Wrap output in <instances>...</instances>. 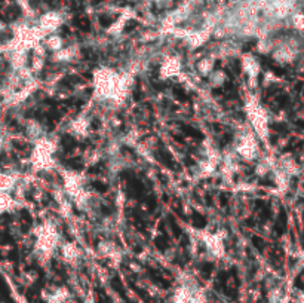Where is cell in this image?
Returning a JSON list of instances; mask_svg holds the SVG:
<instances>
[{
  "mask_svg": "<svg viewBox=\"0 0 304 303\" xmlns=\"http://www.w3.org/2000/svg\"><path fill=\"white\" fill-rule=\"evenodd\" d=\"M132 17V14H131V11H125L117 21H114L113 24L110 25V28H109V33L110 35H119L122 30H123V27H125V24L128 22V19Z\"/></svg>",
  "mask_w": 304,
  "mask_h": 303,
  "instance_id": "obj_16",
  "label": "cell"
},
{
  "mask_svg": "<svg viewBox=\"0 0 304 303\" xmlns=\"http://www.w3.org/2000/svg\"><path fill=\"white\" fill-rule=\"evenodd\" d=\"M45 46H46L48 49L57 52L61 48H64V43H62V39L59 38L58 35L52 33V35H48L46 39H45Z\"/></svg>",
  "mask_w": 304,
  "mask_h": 303,
  "instance_id": "obj_19",
  "label": "cell"
},
{
  "mask_svg": "<svg viewBox=\"0 0 304 303\" xmlns=\"http://www.w3.org/2000/svg\"><path fill=\"white\" fill-rule=\"evenodd\" d=\"M57 150V143L51 138L40 137L35 143V149L31 152L30 162L35 171H48L55 165L54 155Z\"/></svg>",
  "mask_w": 304,
  "mask_h": 303,
  "instance_id": "obj_2",
  "label": "cell"
},
{
  "mask_svg": "<svg viewBox=\"0 0 304 303\" xmlns=\"http://www.w3.org/2000/svg\"><path fill=\"white\" fill-rule=\"evenodd\" d=\"M258 150H260V146H258L257 137L252 133L244 134L236 144V153L245 161H254L258 156Z\"/></svg>",
  "mask_w": 304,
  "mask_h": 303,
  "instance_id": "obj_6",
  "label": "cell"
},
{
  "mask_svg": "<svg viewBox=\"0 0 304 303\" xmlns=\"http://www.w3.org/2000/svg\"><path fill=\"white\" fill-rule=\"evenodd\" d=\"M17 207H18V202L8 192H0V214L12 213Z\"/></svg>",
  "mask_w": 304,
  "mask_h": 303,
  "instance_id": "obj_14",
  "label": "cell"
},
{
  "mask_svg": "<svg viewBox=\"0 0 304 303\" xmlns=\"http://www.w3.org/2000/svg\"><path fill=\"white\" fill-rule=\"evenodd\" d=\"M62 178H64V189H65V193L76 199L77 204L86 201V192L83 189V177L79 174V172H75V171H64L62 172Z\"/></svg>",
  "mask_w": 304,
  "mask_h": 303,
  "instance_id": "obj_5",
  "label": "cell"
},
{
  "mask_svg": "<svg viewBox=\"0 0 304 303\" xmlns=\"http://www.w3.org/2000/svg\"><path fill=\"white\" fill-rule=\"evenodd\" d=\"M209 38V32L208 30H204V32H194V33H190L187 36V40L190 43L193 48H197V46H202Z\"/></svg>",
  "mask_w": 304,
  "mask_h": 303,
  "instance_id": "obj_18",
  "label": "cell"
},
{
  "mask_svg": "<svg viewBox=\"0 0 304 303\" xmlns=\"http://www.w3.org/2000/svg\"><path fill=\"white\" fill-rule=\"evenodd\" d=\"M242 69H244V73L248 76L251 85L254 86L255 85V80L260 75V63L257 61V58L251 54H247L242 57Z\"/></svg>",
  "mask_w": 304,
  "mask_h": 303,
  "instance_id": "obj_10",
  "label": "cell"
},
{
  "mask_svg": "<svg viewBox=\"0 0 304 303\" xmlns=\"http://www.w3.org/2000/svg\"><path fill=\"white\" fill-rule=\"evenodd\" d=\"M18 177L15 174H8V172H0V192H11L17 186Z\"/></svg>",
  "mask_w": 304,
  "mask_h": 303,
  "instance_id": "obj_15",
  "label": "cell"
},
{
  "mask_svg": "<svg viewBox=\"0 0 304 303\" xmlns=\"http://www.w3.org/2000/svg\"><path fill=\"white\" fill-rule=\"evenodd\" d=\"M61 254H62V257H64L65 262L75 263V262L79 260V257H80V250H79V247L76 244L69 243V244H62L61 246Z\"/></svg>",
  "mask_w": 304,
  "mask_h": 303,
  "instance_id": "obj_12",
  "label": "cell"
},
{
  "mask_svg": "<svg viewBox=\"0 0 304 303\" xmlns=\"http://www.w3.org/2000/svg\"><path fill=\"white\" fill-rule=\"evenodd\" d=\"M191 303H197V302H193V300H191Z\"/></svg>",
  "mask_w": 304,
  "mask_h": 303,
  "instance_id": "obj_26",
  "label": "cell"
},
{
  "mask_svg": "<svg viewBox=\"0 0 304 303\" xmlns=\"http://www.w3.org/2000/svg\"><path fill=\"white\" fill-rule=\"evenodd\" d=\"M59 244L57 227L51 222H45L36 229V251L45 260H49Z\"/></svg>",
  "mask_w": 304,
  "mask_h": 303,
  "instance_id": "obj_4",
  "label": "cell"
},
{
  "mask_svg": "<svg viewBox=\"0 0 304 303\" xmlns=\"http://www.w3.org/2000/svg\"><path fill=\"white\" fill-rule=\"evenodd\" d=\"M76 57V48L70 46V48H61L54 54V59L55 61H70Z\"/></svg>",
  "mask_w": 304,
  "mask_h": 303,
  "instance_id": "obj_20",
  "label": "cell"
},
{
  "mask_svg": "<svg viewBox=\"0 0 304 303\" xmlns=\"http://www.w3.org/2000/svg\"><path fill=\"white\" fill-rule=\"evenodd\" d=\"M212 67H214V61L211 58H204L197 63V70L202 75H209L212 72Z\"/></svg>",
  "mask_w": 304,
  "mask_h": 303,
  "instance_id": "obj_21",
  "label": "cell"
},
{
  "mask_svg": "<svg viewBox=\"0 0 304 303\" xmlns=\"http://www.w3.org/2000/svg\"><path fill=\"white\" fill-rule=\"evenodd\" d=\"M152 2H162V0H152Z\"/></svg>",
  "mask_w": 304,
  "mask_h": 303,
  "instance_id": "obj_25",
  "label": "cell"
},
{
  "mask_svg": "<svg viewBox=\"0 0 304 303\" xmlns=\"http://www.w3.org/2000/svg\"><path fill=\"white\" fill-rule=\"evenodd\" d=\"M88 128H89V120L83 116H79L70 125V131L77 137H85L88 134Z\"/></svg>",
  "mask_w": 304,
  "mask_h": 303,
  "instance_id": "obj_13",
  "label": "cell"
},
{
  "mask_svg": "<svg viewBox=\"0 0 304 303\" xmlns=\"http://www.w3.org/2000/svg\"><path fill=\"white\" fill-rule=\"evenodd\" d=\"M245 112L248 114V120L254 128L257 137L266 143L268 138V114L267 110L260 104L257 97H249L245 104Z\"/></svg>",
  "mask_w": 304,
  "mask_h": 303,
  "instance_id": "obj_3",
  "label": "cell"
},
{
  "mask_svg": "<svg viewBox=\"0 0 304 303\" xmlns=\"http://www.w3.org/2000/svg\"><path fill=\"white\" fill-rule=\"evenodd\" d=\"M61 24H62V15L59 12H55V11H49V12H46L40 17L38 27L46 38L48 35L55 33L61 27Z\"/></svg>",
  "mask_w": 304,
  "mask_h": 303,
  "instance_id": "obj_7",
  "label": "cell"
},
{
  "mask_svg": "<svg viewBox=\"0 0 304 303\" xmlns=\"http://www.w3.org/2000/svg\"><path fill=\"white\" fill-rule=\"evenodd\" d=\"M202 241L215 259H221L224 256L226 248H224V239L221 233H205L202 235Z\"/></svg>",
  "mask_w": 304,
  "mask_h": 303,
  "instance_id": "obj_8",
  "label": "cell"
},
{
  "mask_svg": "<svg viewBox=\"0 0 304 303\" xmlns=\"http://www.w3.org/2000/svg\"><path fill=\"white\" fill-rule=\"evenodd\" d=\"M120 75L112 67H98L92 75L94 97L96 100L112 101L117 91Z\"/></svg>",
  "mask_w": 304,
  "mask_h": 303,
  "instance_id": "obj_1",
  "label": "cell"
},
{
  "mask_svg": "<svg viewBox=\"0 0 304 303\" xmlns=\"http://www.w3.org/2000/svg\"><path fill=\"white\" fill-rule=\"evenodd\" d=\"M273 58H275L276 61H279V63H289V61H292V59L295 58V51H292V49L288 48V46H282V48H279L278 51H275Z\"/></svg>",
  "mask_w": 304,
  "mask_h": 303,
  "instance_id": "obj_17",
  "label": "cell"
},
{
  "mask_svg": "<svg viewBox=\"0 0 304 303\" xmlns=\"http://www.w3.org/2000/svg\"><path fill=\"white\" fill-rule=\"evenodd\" d=\"M2 146H3V141H2V138H0V150H2Z\"/></svg>",
  "mask_w": 304,
  "mask_h": 303,
  "instance_id": "obj_24",
  "label": "cell"
},
{
  "mask_svg": "<svg viewBox=\"0 0 304 303\" xmlns=\"http://www.w3.org/2000/svg\"><path fill=\"white\" fill-rule=\"evenodd\" d=\"M181 73V59L177 55H168L160 64V77L168 80Z\"/></svg>",
  "mask_w": 304,
  "mask_h": 303,
  "instance_id": "obj_9",
  "label": "cell"
},
{
  "mask_svg": "<svg viewBox=\"0 0 304 303\" xmlns=\"http://www.w3.org/2000/svg\"><path fill=\"white\" fill-rule=\"evenodd\" d=\"M191 299H193V290L189 285H181L174 291L171 303H191Z\"/></svg>",
  "mask_w": 304,
  "mask_h": 303,
  "instance_id": "obj_11",
  "label": "cell"
},
{
  "mask_svg": "<svg viewBox=\"0 0 304 303\" xmlns=\"http://www.w3.org/2000/svg\"><path fill=\"white\" fill-rule=\"evenodd\" d=\"M48 303H62V302H59V300H57V299H54V297H51V296H49Z\"/></svg>",
  "mask_w": 304,
  "mask_h": 303,
  "instance_id": "obj_23",
  "label": "cell"
},
{
  "mask_svg": "<svg viewBox=\"0 0 304 303\" xmlns=\"http://www.w3.org/2000/svg\"><path fill=\"white\" fill-rule=\"evenodd\" d=\"M292 25L298 30V32H303L304 22H303V14L301 12H295L292 15Z\"/></svg>",
  "mask_w": 304,
  "mask_h": 303,
  "instance_id": "obj_22",
  "label": "cell"
}]
</instances>
